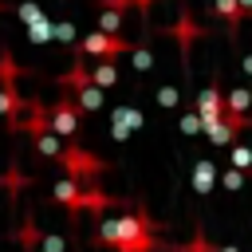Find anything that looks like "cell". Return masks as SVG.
Masks as SVG:
<instances>
[{
  "instance_id": "1",
  "label": "cell",
  "mask_w": 252,
  "mask_h": 252,
  "mask_svg": "<svg viewBox=\"0 0 252 252\" xmlns=\"http://www.w3.org/2000/svg\"><path fill=\"white\" fill-rule=\"evenodd\" d=\"M102 248H114V252H150L158 244L154 236V220L146 213H126V217H106L98 224V236H94Z\"/></svg>"
},
{
  "instance_id": "2",
  "label": "cell",
  "mask_w": 252,
  "mask_h": 252,
  "mask_svg": "<svg viewBox=\"0 0 252 252\" xmlns=\"http://www.w3.org/2000/svg\"><path fill=\"white\" fill-rule=\"evenodd\" d=\"M130 47H134L130 39L110 35V32H87V35L79 39V55H98L102 63H110L114 55H122V51H130Z\"/></svg>"
},
{
  "instance_id": "3",
  "label": "cell",
  "mask_w": 252,
  "mask_h": 252,
  "mask_svg": "<svg viewBox=\"0 0 252 252\" xmlns=\"http://www.w3.org/2000/svg\"><path fill=\"white\" fill-rule=\"evenodd\" d=\"M59 161H63V169L71 173V181H79V177H87V173H98V169L106 165V161H98V154H87V150H79V146H63Z\"/></svg>"
},
{
  "instance_id": "4",
  "label": "cell",
  "mask_w": 252,
  "mask_h": 252,
  "mask_svg": "<svg viewBox=\"0 0 252 252\" xmlns=\"http://www.w3.org/2000/svg\"><path fill=\"white\" fill-rule=\"evenodd\" d=\"M47 130H51L55 138H71V134L79 130V106H75L71 98L55 102V106H51V118H47Z\"/></svg>"
},
{
  "instance_id": "5",
  "label": "cell",
  "mask_w": 252,
  "mask_h": 252,
  "mask_svg": "<svg viewBox=\"0 0 252 252\" xmlns=\"http://www.w3.org/2000/svg\"><path fill=\"white\" fill-rule=\"evenodd\" d=\"M220 114H224V94H220L217 83H209V87L197 94V122H213V118H220Z\"/></svg>"
},
{
  "instance_id": "6",
  "label": "cell",
  "mask_w": 252,
  "mask_h": 252,
  "mask_svg": "<svg viewBox=\"0 0 252 252\" xmlns=\"http://www.w3.org/2000/svg\"><path fill=\"white\" fill-rule=\"evenodd\" d=\"M114 79H118V71H114V63H94V71H91V87H114Z\"/></svg>"
},
{
  "instance_id": "7",
  "label": "cell",
  "mask_w": 252,
  "mask_h": 252,
  "mask_svg": "<svg viewBox=\"0 0 252 252\" xmlns=\"http://www.w3.org/2000/svg\"><path fill=\"white\" fill-rule=\"evenodd\" d=\"M35 150L47 154V158H59V154H63V142H59L51 130H43V134H35Z\"/></svg>"
},
{
  "instance_id": "8",
  "label": "cell",
  "mask_w": 252,
  "mask_h": 252,
  "mask_svg": "<svg viewBox=\"0 0 252 252\" xmlns=\"http://www.w3.org/2000/svg\"><path fill=\"white\" fill-rule=\"evenodd\" d=\"M232 161L244 169V165H248V150H244V146H236V150H232Z\"/></svg>"
},
{
  "instance_id": "9",
  "label": "cell",
  "mask_w": 252,
  "mask_h": 252,
  "mask_svg": "<svg viewBox=\"0 0 252 252\" xmlns=\"http://www.w3.org/2000/svg\"><path fill=\"white\" fill-rule=\"evenodd\" d=\"M181 126H185V130H189V134H193V130H197V126H201V122H197V114H185V122H181Z\"/></svg>"
}]
</instances>
